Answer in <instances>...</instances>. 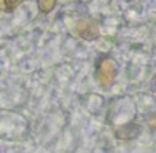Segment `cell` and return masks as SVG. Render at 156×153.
<instances>
[{"label": "cell", "instance_id": "5", "mask_svg": "<svg viewBox=\"0 0 156 153\" xmlns=\"http://www.w3.org/2000/svg\"><path fill=\"white\" fill-rule=\"evenodd\" d=\"M23 0H4V5H5V10L7 11H12L18 7Z\"/></svg>", "mask_w": 156, "mask_h": 153}, {"label": "cell", "instance_id": "4", "mask_svg": "<svg viewBox=\"0 0 156 153\" xmlns=\"http://www.w3.org/2000/svg\"><path fill=\"white\" fill-rule=\"evenodd\" d=\"M37 4L43 14H49L56 5V0H37Z\"/></svg>", "mask_w": 156, "mask_h": 153}, {"label": "cell", "instance_id": "3", "mask_svg": "<svg viewBox=\"0 0 156 153\" xmlns=\"http://www.w3.org/2000/svg\"><path fill=\"white\" fill-rule=\"evenodd\" d=\"M143 127L137 123H127L115 130V137L122 141H132L140 137Z\"/></svg>", "mask_w": 156, "mask_h": 153}, {"label": "cell", "instance_id": "1", "mask_svg": "<svg viewBox=\"0 0 156 153\" xmlns=\"http://www.w3.org/2000/svg\"><path fill=\"white\" fill-rule=\"evenodd\" d=\"M116 75V66L114 63V60L105 59L101 60L99 68H97V79H99L101 86H110L112 83V81L115 79Z\"/></svg>", "mask_w": 156, "mask_h": 153}, {"label": "cell", "instance_id": "6", "mask_svg": "<svg viewBox=\"0 0 156 153\" xmlns=\"http://www.w3.org/2000/svg\"><path fill=\"white\" fill-rule=\"evenodd\" d=\"M0 10H5V5H4V0H0Z\"/></svg>", "mask_w": 156, "mask_h": 153}, {"label": "cell", "instance_id": "2", "mask_svg": "<svg viewBox=\"0 0 156 153\" xmlns=\"http://www.w3.org/2000/svg\"><path fill=\"white\" fill-rule=\"evenodd\" d=\"M77 32L81 38L86 41H93L100 37V32L97 25L92 19H82L77 23Z\"/></svg>", "mask_w": 156, "mask_h": 153}]
</instances>
